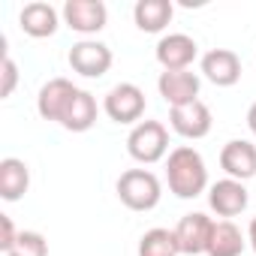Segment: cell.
<instances>
[{
    "mask_svg": "<svg viewBox=\"0 0 256 256\" xmlns=\"http://www.w3.org/2000/svg\"><path fill=\"white\" fill-rule=\"evenodd\" d=\"M166 181H169V190L178 199H196V196H202L205 187H208V169H205L202 154L196 148H190V145H181V148L169 151Z\"/></svg>",
    "mask_w": 256,
    "mask_h": 256,
    "instance_id": "1",
    "label": "cell"
},
{
    "mask_svg": "<svg viewBox=\"0 0 256 256\" xmlns=\"http://www.w3.org/2000/svg\"><path fill=\"white\" fill-rule=\"evenodd\" d=\"M163 187L154 172L148 169H126L118 178V199L130 211H151L160 205Z\"/></svg>",
    "mask_w": 256,
    "mask_h": 256,
    "instance_id": "2",
    "label": "cell"
},
{
    "mask_svg": "<svg viewBox=\"0 0 256 256\" xmlns=\"http://www.w3.org/2000/svg\"><path fill=\"white\" fill-rule=\"evenodd\" d=\"M126 151H130V157L136 163H160L169 151V133H166V126L160 120H139L130 136H126Z\"/></svg>",
    "mask_w": 256,
    "mask_h": 256,
    "instance_id": "3",
    "label": "cell"
},
{
    "mask_svg": "<svg viewBox=\"0 0 256 256\" xmlns=\"http://www.w3.org/2000/svg\"><path fill=\"white\" fill-rule=\"evenodd\" d=\"M102 108L114 124H136L145 114V94L133 82H120L106 94Z\"/></svg>",
    "mask_w": 256,
    "mask_h": 256,
    "instance_id": "4",
    "label": "cell"
},
{
    "mask_svg": "<svg viewBox=\"0 0 256 256\" xmlns=\"http://www.w3.org/2000/svg\"><path fill=\"white\" fill-rule=\"evenodd\" d=\"M64 22L82 36L100 34L108 22V10L102 0H66L64 4Z\"/></svg>",
    "mask_w": 256,
    "mask_h": 256,
    "instance_id": "5",
    "label": "cell"
},
{
    "mask_svg": "<svg viewBox=\"0 0 256 256\" xmlns=\"http://www.w3.org/2000/svg\"><path fill=\"white\" fill-rule=\"evenodd\" d=\"M70 66L84 78H100L112 66V48L96 40H82L70 48Z\"/></svg>",
    "mask_w": 256,
    "mask_h": 256,
    "instance_id": "6",
    "label": "cell"
},
{
    "mask_svg": "<svg viewBox=\"0 0 256 256\" xmlns=\"http://www.w3.org/2000/svg\"><path fill=\"white\" fill-rule=\"evenodd\" d=\"M169 124L172 130L184 139H205L211 133V108L196 100V102H187V106H175L169 108Z\"/></svg>",
    "mask_w": 256,
    "mask_h": 256,
    "instance_id": "7",
    "label": "cell"
},
{
    "mask_svg": "<svg viewBox=\"0 0 256 256\" xmlns=\"http://www.w3.org/2000/svg\"><path fill=\"white\" fill-rule=\"evenodd\" d=\"M199 46L193 36L187 34H169L157 42V64L163 66V72H175V70H190V64L196 60Z\"/></svg>",
    "mask_w": 256,
    "mask_h": 256,
    "instance_id": "8",
    "label": "cell"
},
{
    "mask_svg": "<svg viewBox=\"0 0 256 256\" xmlns=\"http://www.w3.org/2000/svg\"><path fill=\"white\" fill-rule=\"evenodd\" d=\"M199 76L190 72V70H175V72H160L157 78V90L160 96L175 108V106H187V102H196L199 100Z\"/></svg>",
    "mask_w": 256,
    "mask_h": 256,
    "instance_id": "9",
    "label": "cell"
},
{
    "mask_svg": "<svg viewBox=\"0 0 256 256\" xmlns=\"http://www.w3.org/2000/svg\"><path fill=\"white\" fill-rule=\"evenodd\" d=\"M78 94V88L70 82V78H52L40 88V96H36V112L42 120H58L64 118L66 106L72 102V96Z\"/></svg>",
    "mask_w": 256,
    "mask_h": 256,
    "instance_id": "10",
    "label": "cell"
},
{
    "mask_svg": "<svg viewBox=\"0 0 256 256\" xmlns=\"http://www.w3.org/2000/svg\"><path fill=\"white\" fill-rule=\"evenodd\" d=\"M247 202H250V196H247L244 181L223 178V181H217V184L208 187V205H211V211L220 214V217H235V214H241V211L247 208Z\"/></svg>",
    "mask_w": 256,
    "mask_h": 256,
    "instance_id": "11",
    "label": "cell"
},
{
    "mask_svg": "<svg viewBox=\"0 0 256 256\" xmlns=\"http://www.w3.org/2000/svg\"><path fill=\"white\" fill-rule=\"evenodd\" d=\"M211 226H214V220L205 217L202 211L184 214V217L178 220V226H175V238H178L181 253H187V256H199V253H205V247H208V235H211Z\"/></svg>",
    "mask_w": 256,
    "mask_h": 256,
    "instance_id": "12",
    "label": "cell"
},
{
    "mask_svg": "<svg viewBox=\"0 0 256 256\" xmlns=\"http://www.w3.org/2000/svg\"><path fill=\"white\" fill-rule=\"evenodd\" d=\"M220 169L235 178V181H247L256 175V145L247 139H232L223 145L220 151Z\"/></svg>",
    "mask_w": 256,
    "mask_h": 256,
    "instance_id": "13",
    "label": "cell"
},
{
    "mask_svg": "<svg viewBox=\"0 0 256 256\" xmlns=\"http://www.w3.org/2000/svg\"><path fill=\"white\" fill-rule=\"evenodd\" d=\"M202 76L217 88H232L241 78V60L229 48H211L202 58Z\"/></svg>",
    "mask_w": 256,
    "mask_h": 256,
    "instance_id": "14",
    "label": "cell"
},
{
    "mask_svg": "<svg viewBox=\"0 0 256 256\" xmlns=\"http://www.w3.org/2000/svg\"><path fill=\"white\" fill-rule=\"evenodd\" d=\"M18 24H22V30H24L28 36L46 40V36H54V34H58L60 18H58V10H54L52 4H40V0H36V4H28V6L22 10Z\"/></svg>",
    "mask_w": 256,
    "mask_h": 256,
    "instance_id": "15",
    "label": "cell"
},
{
    "mask_svg": "<svg viewBox=\"0 0 256 256\" xmlns=\"http://www.w3.org/2000/svg\"><path fill=\"white\" fill-rule=\"evenodd\" d=\"M94 124H96V100L90 90L78 88V94L72 96V102L66 106V112L60 118V126L70 133H88Z\"/></svg>",
    "mask_w": 256,
    "mask_h": 256,
    "instance_id": "16",
    "label": "cell"
},
{
    "mask_svg": "<svg viewBox=\"0 0 256 256\" xmlns=\"http://www.w3.org/2000/svg\"><path fill=\"white\" fill-rule=\"evenodd\" d=\"M30 187V169L18 157L0 160V196L6 202H18Z\"/></svg>",
    "mask_w": 256,
    "mask_h": 256,
    "instance_id": "17",
    "label": "cell"
},
{
    "mask_svg": "<svg viewBox=\"0 0 256 256\" xmlns=\"http://www.w3.org/2000/svg\"><path fill=\"white\" fill-rule=\"evenodd\" d=\"M244 247H247V238L241 235V229L229 220H220V223L211 226L205 253L208 256H241Z\"/></svg>",
    "mask_w": 256,
    "mask_h": 256,
    "instance_id": "18",
    "label": "cell"
},
{
    "mask_svg": "<svg viewBox=\"0 0 256 256\" xmlns=\"http://www.w3.org/2000/svg\"><path fill=\"white\" fill-rule=\"evenodd\" d=\"M175 16V6L172 0H139L133 6V18H136V28L145 30V34H160Z\"/></svg>",
    "mask_w": 256,
    "mask_h": 256,
    "instance_id": "19",
    "label": "cell"
},
{
    "mask_svg": "<svg viewBox=\"0 0 256 256\" xmlns=\"http://www.w3.org/2000/svg\"><path fill=\"white\" fill-rule=\"evenodd\" d=\"M181 247H178V238H175V229H148L139 241V256H178Z\"/></svg>",
    "mask_w": 256,
    "mask_h": 256,
    "instance_id": "20",
    "label": "cell"
},
{
    "mask_svg": "<svg viewBox=\"0 0 256 256\" xmlns=\"http://www.w3.org/2000/svg\"><path fill=\"white\" fill-rule=\"evenodd\" d=\"M6 256H48V241H46L40 232H34V229H24Z\"/></svg>",
    "mask_w": 256,
    "mask_h": 256,
    "instance_id": "21",
    "label": "cell"
},
{
    "mask_svg": "<svg viewBox=\"0 0 256 256\" xmlns=\"http://www.w3.org/2000/svg\"><path fill=\"white\" fill-rule=\"evenodd\" d=\"M4 84H0V96H12V90H16V84H18V66H16V60L10 58V54H4Z\"/></svg>",
    "mask_w": 256,
    "mask_h": 256,
    "instance_id": "22",
    "label": "cell"
},
{
    "mask_svg": "<svg viewBox=\"0 0 256 256\" xmlns=\"http://www.w3.org/2000/svg\"><path fill=\"white\" fill-rule=\"evenodd\" d=\"M18 235H22V232H16V223H12V217L0 214V250H4V253H10V250H12V244L18 241Z\"/></svg>",
    "mask_w": 256,
    "mask_h": 256,
    "instance_id": "23",
    "label": "cell"
},
{
    "mask_svg": "<svg viewBox=\"0 0 256 256\" xmlns=\"http://www.w3.org/2000/svg\"><path fill=\"white\" fill-rule=\"evenodd\" d=\"M247 244L253 247V253H256V217L250 220V226H247Z\"/></svg>",
    "mask_w": 256,
    "mask_h": 256,
    "instance_id": "24",
    "label": "cell"
},
{
    "mask_svg": "<svg viewBox=\"0 0 256 256\" xmlns=\"http://www.w3.org/2000/svg\"><path fill=\"white\" fill-rule=\"evenodd\" d=\"M247 126H250V133L256 136V102L250 106V112H247Z\"/></svg>",
    "mask_w": 256,
    "mask_h": 256,
    "instance_id": "25",
    "label": "cell"
}]
</instances>
